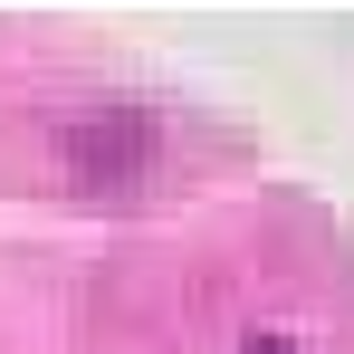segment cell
Here are the masks:
<instances>
[{"label":"cell","instance_id":"cell-1","mask_svg":"<svg viewBox=\"0 0 354 354\" xmlns=\"http://www.w3.org/2000/svg\"><path fill=\"white\" fill-rule=\"evenodd\" d=\"M259 354H297V345H259Z\"/></svg>","mask_w":354,"mask_h":354}]
</instances>
